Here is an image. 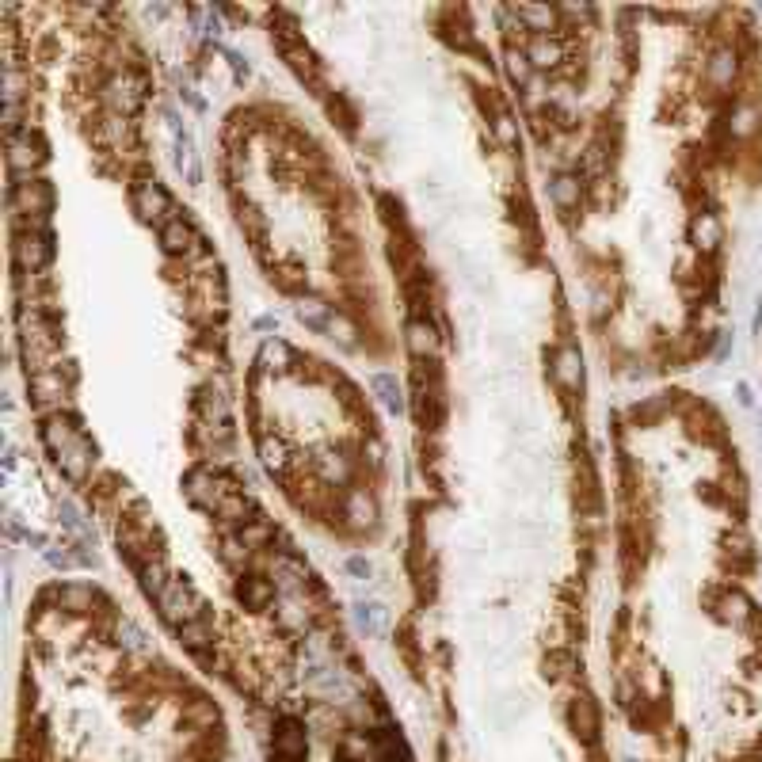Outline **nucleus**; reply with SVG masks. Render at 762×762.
<instances>
[{
    "mask_svg": "<svg viewBox=\"0 0 762 762\" xmlns=\"http://www.w3.org/2000/svg\"><path fill=\"white\" fill-rule=\"evenodd\" d=\"M42 438H46L50 454L58 458V465L65 469L69 480H84L92 473V461H96V450L92 443L84 438V431L76 427V419L69 416H50L46 427H42Z\"/></svg>",
    "mask_w": 762,
    "mask_h": 762,
    "instance_id": "f257e3e1",
    "label": "nucleus"
},
{
    "mask_svg": "<svg viewBox=\"0 0 762 762\" xmlns=\"http://www.w3.org/2000/svg\"><path fill=\"white\" fill-rule=\"evenodd\" d=\"M16 210L19 214H27L31 225H38L42 217L53 210V191L46 180H24L16 183Z\"/></svg>",
    "mask_w": 762,
    "mask_h": 762,
    "instance_id": "f03ea898",
    "label": "nucleus"
},
{
    "mask_svg": "<svg viewBox=\"0 0 762 762\" xmlns=\"http://www.w3.org/2000/svg\"><path fill=\"white\" fill-rule=\"evenodd\" d=\"M134 210L145 222H157L160 229L172 222V198H168V191L157 183V180H145V183H138V191H134Z\"/></svg>",
    "mask_w": 762,
    "mask_h": 762,
    "instance_id": "7ed1b4c3",
    "label": "nucleus"
},
{
    "mask_svg": "<svg viewBox=\"0 0 762 762\" xmlns=\"http://www.w3.org/2000/svg\"><path fill=\"white\" fill-rule=\"evenodd\" d=\"M16 256H19V263H24L27 271H38V267H46V263L53 259V244H50V233L42 225H31V229H24V233L16 237Z\"/></svg>",
    "mask_w": 762,
    "mask_h": 762,
    "instance_id": "20e7f679",
    "label": "nucleus"
},
{
    "mask_svg": "<svg viewBox=\"0 0 762 762\" xmlns=\"http://www.w3.org/2000/svg\"><path fill=\"white\" fill-rule=\"evenodd\" d=\"M8 160H12L16 172H35L38 164L46 160V145H42V138L31 134V130L12 134V138H8Z\"/></svg>",
    "mask_w": 762,
    "mask_h": 762,
    "instance_id": "39448f33",
    "label": "nucleus"
},
{
    "mask_svg": "<svg viewBox=\"0 0 762 762\" xmlns=\"http://www.w3.org/2000/svg\"><path fill=\"white\" fill-rule=\"evenodd\" d=\"M305 747H309L305 728L286 716V721L279 724V732H274V755H279L282 762H302L305 758Z\"/></svg>",
    "mask_w": 762,
    "mask_h": 762,
    "instance_id": "423d86ee",
    "label": "nucleus"
},
{
    "mask_svg": "<svg viewBox=\"0 0 762 762\" xmlns=\"http://www.w3.org/2000/svg\"><path fill=\"white\" fill-rule=\"evenodd\" d=\"M237 594L248 610H263V606L274 599V587H271V580H263V576H248V580L237 583Z\"/></svg>",
    "mask_w": 762,
    "mask_h": 762,
    "instance_id": "0eeeda50",
    "label": "nucleus"
},
{
    "mask_svg": "<svg viewBox=\"0 0 762 762\" xmlns=\"http://www.w3.org/2000/svg\"><path fill=\"white\" fill-rule=\"evenodd\" d=\"M160 244H164V252H172V256H183V252L195 244L191 225H187L183 217H172V222L160 229Z\"/></svg>",
    "mask_w": 762,
    "mask_h": 762,
    "instance_id": "6e6552de",
    "label": "nucleus"
},
{
    "mask_svg": "<svg viewBox=\"0 0 762 762\" xmlns=\"http://www.w3.org/2000/svg\"><path fill=\"white\" fill-rule=\"evenodd\" d=\"M553 374H557V381L565 385V389H576L580 378H583V359H580V351H576V347L557 351V366H553Z\"/></svg>",
    "mask_w": 762,
    "mask_h": 762,
    "instance_id": "1a4fd4ad",
    "label": "nucleus"
},
{
    "mask_svg": "<svg viewBox=\"0 0 762 762\" xmlns=\"http://www.w3.org/2000/svg\"><path fill=\"white\" fill-rule=\"evenodd\" d=\"M111 99H115V107H118L123 115H134L138 103H141V84H138L130 73H123V76H118V81L111 84Z\"/></svg>",
    "mask_w": 762,
    "mask_h": 762,
    "instance_id": "9d476101",
    "label": "nucleus"
},
{
    "mask_svg": "<svg viewBox=\"0 0 762 762\" xmlns=\"http://www.w3.org/2000/svg\"><path fill=\"white\" fill-rule=\"evenodd\" d=\"M180 637H183V644L191 648V652H206V644H210V617L206 614H198V617H191V622H183L180 625Z\"/></svg>",
    "mask_w": 762,
    "mask_h": 762,
    "instance_id": "9b49d317",
    "label": "nucleus"
},
{
    "mask_svg": "<svg viewBox=\"0 0 762 762\" xmlns=\"http://www.w3.org/2000/svg\"><path fill=\"white\" fill-rule=\"evenodd\" d=\"M526 61H534V65H541V69H545V65H557L560 61V46L549 35H537L534 42H530V53H526Z\"/></svg>",
    "mask_w": 762,
    "mask_h": 762,
    "instance_id": "f8f14e48",
    "label": "nucleus"
},
{
    "mask_svg": "<svg viewBox=\"0 0 762 762\" xmlns=\"http://www.w3.org/2000/svg\"><path fill=\"white\" fill-rule=\"evenodd\" d=\"M572 724H576V732L583 739H594V732H599V716H594V705L587 698L576 701V709H572Z\"/></svg>",
    "mask_w": 762,
    "mask_h": 762,
    "instance_id": "ddd939ff",
    "label": "nucleus"
},
{
    "mask_svg": "<svg viewBox=\"0 0 762 762\" xmlns=\"http://www.w3.org/2000/svg\"><path fill=\"white\" fill-rule=\"evenodd\" d=\"M553 202L560 206V210H568V206H576L580 202V183L572 180V175H560V180H553Z\"/></svg>",
    "mask_w": 762,
    "mask_h": 762,
    "instance_id": "4468645a",
    "label": "nucleus"
},
{
    "mask_svg": "<svg viewBox=\"0 0 762 762\" xmlns=\"http://www.w3.org/2000/svg\"><path fill=\"white\" fill-rule=\"evenodd\" d=\"M408 347H412L416 355H427V351L435 347V332H431L423 320H412V324H408Z\"/></svg>",
    "mask_w": 762,
    "mask_h": 762,
    "instance_id": "2eb2a0df",
    "label": "nucleus"
},
{
    "mask_svg": "<svg viewBox=\"0 0 762 762\" xmlns=\"http://www.w3.org/2000/svg\"><path fill=\"white\" fill-rule=\"evenodd\" d=\"M58 602L65 606V610H88V602H92V591H88V587H76V583H69V587H61Z\"/></svg>",
    "mask_w": 762,
    "mask_h": 762,
    "instance_id": "dca6fc26",
    "label": "nucleus"
},
{
    "mask_svg": "<svg viewBox=\"0 0 762 762\" xmlns=\"http://www.w3.org/2000/svg\"><path fill=\"white\" fill-rule=\"evenodd\" d=\"M297 316H302L309 328H328V309L324 305H313V302L305 305L302 302V305H297Z\"/></svg>",
    "mask_w": 762,
    "mask_h": 762,
    "instance_id": "f3484780",
    "label": "nucleus"
},
{
    "mask_svg": "<svg viewBox=\"0 0 762 762\" xmlns=\"http://www.w3.org/2000/svg\"><path fill=\"white\" fill-rule=\"evenodd\" d=\"M374 385L381 389V401L389 404V408H401V404H404V401H401V385H393V378H378Z\"/></svg>",
    "mask_w": 762,
    "mask_h": 762,
    "instance_id": "a211bd4d",
    "label": "nucleus"
},
{
    "mask_svg": "<svg viewBox=\"0 0 762 762\" xmlns=\"http://www.w3.org/2000/svg\"><path fill=\"white\" fill-rule=\"evenodd\" d=\"M351 507H355V522H366V518H370V503L362 500V495H355V500H351Z\"/></svg>",
    "mask_w": 762,
    "mask_h": 762,
    "instance_id": "6ab92c4d",
    "label": "nucleus"
}]
</instances>
